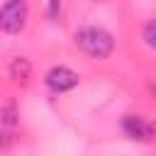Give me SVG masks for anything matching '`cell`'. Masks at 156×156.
Segmentation results:
<instances>
[{"instance_id":"cell-1","label":"cell","mask_w":156,"mask_h":156,"mask_svg":"<svg viewBox=\"0 0 156 156\" xmlns=\"http://www.w3.org/2000/svg\"><path fill=\"white\" fill-rule=\"evenodd\" d=\"M76 44L90 58H98V61L110 58V54L115 51V37L105 27H98V24H85L76 29Z\"/></svg>"},{"instance_id":"cell-2","label":"cell","mask_w":156,"mask_h":156,"mask_svg":"<svg viewBox=\"0 0 156 156\" xmlns=\"http://www.w3.org/2000/svg\"><path fill=\"white\" fill-rule=\"evenodd\" d=\"M27 24V2L24 0H10L0 5V32L15 37Z\"/></svg>"},{"instance_id":"cell-3","label":"cell","mask_w":156,"mask_h":156,"mask_svg":"<svg viewBox=\"0 0 156 156\" xmlns=\"http://www.w3.org/2000/svg\"><path fill=\"white\" fill-rule=\"evenodd\" d=\"M78 80H80V76H78L73 68H68V66H51V68L46 71V76H44L46 88H49L51 93H56V95L73 90V88L78 85Z\"/></svg>"},{"instance_id":"cell-4","label":"cell","mask_w":156,"mask_h":156,"mask_svg":"<svg viewBox=\"0 0 156 156\" xmlns=\"http://www.w3.org/2000/svg\"><path fill=\"white\" fill-rule=\"evenodd\" d=\"M122 132L134 141H154L156 139V124L141 115H124L122 117Z\"/></svg>"},{"instance_id":"cell-5","label":"cell","mask_w":156,"mask_h":156,"mask_svg":"<svg viewBox=\"0 0 156 156\" xmlns=\"http://www.w3.org/2000/svg\"><path fill=\"white\" fill-rule=\"evenodd\" d=\"M7 71H10V78H12V80L27 83V80L32 78V61H29L27 56H15V58L10 61V66H7Z\"/></svg>"},{"instance_id":"cell-6","label":"cell","mask_w":156,"mask_h":156,"mask_svg":"<svg viewBox=\"0 0 156 156\" xmlns=\"http://www.w3.org/2000/svg\"><path fill=\"white\" fill-rule=\"evenodd\" d=\"M17 117H20V112H17V105H15V102H7V105L0 110V124H2L5 129H12V127L17 124Z\"/></svg>"},{"instance_id":"cell-7","label":"cell","mask_w":156,"mask_h":156,"mask_svg":"<svg viewBox=\"0 0 156 156\" xmlns=\"http://www.w3.org/2000/svg\"><path fill=\"white\" fill-rule=\"evenodd\" d=\"M141 37H144L146 46L156 51V20H149V22L144 24V32H141Z\"/></svg>"},{"instance_id":"cell-8","label":"cell","mask_w":156,"mask_h":156,"mask_svg":"<svg viewBox=\"0 0 156 156\" xmlns=\"http://www.w3.org/2000/svg\"><path fill=\"white\" fill-rule=\"evenodd\" d=\"M46 15H49L51 20H58V15H61V2H56V0L49 2V5H46Z\"/></svg>"},{"instance_id":"cell-9","label":"cell","mask_w":156,"mask_h":156,"mask_svg":"<svg viewBox=\"0 0 156 156\" xmlns=\"http://www.w3.org/2000/svg\"><path fill=\"white\" fill-rule=\"evenodd\" d=\"M12 144V134L10 132H0V149H7Z\"/></svg>"}]
</instances>
